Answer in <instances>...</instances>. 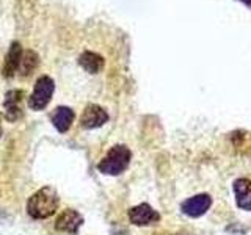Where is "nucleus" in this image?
Segmentation results:
<instances>
[{"mask_svg":"<svg viewBox=\"0 0 251 235\" xmlns=\"http://www.w3.org/2000/svg\"><path fill=\"white\" fill-rule=\"evenodd\" d=\"M58 206L60 198L57 190L50 185H46L28 198L27 213L33 219H46L50 218L58 210Z\"/></svg>","mask_w":251,"mask_h":235,"instance_id":"1","label":"nucleus"},{"mask_svg":"<svg viewBox=\"0 0 251 235\" xmlns=\"http://www.w3.org/2000/svg\"><path fill=\"white\" fill-rule=\"evenodd\" d=\"M130 159L132 152L127 146L115 144L113 147L108 149V152L98 163V169L105 176H120L129 168Z\"/></svg>","mask_w":251,"mask_h":235,"instance_id":"2","label":"nucleus"},{"mask_svg":"<svg viewBox=\"0 0 251 235\" xmlns=\"http://www.w3.org/2000/svg\"><path fill=\"white\" fill-rule=\"evenodd\" d=\"M53 91L55 82L49 75H41L35 83V90L31 93V96L28 97V107L35 112H41L52 100Z\"/></svg>","mask_w":251,"mask_h":235,"instance_id":"3","label":"nucleus"},{"mask_svg":"<svg viewBox=\"0 0 251 235\" xmlns=\"http://www.w3.org/2000/svg\"><path fill=\"white\" fill-rule=\"evenodd\" d=\"M212 206V198L207 193H200L195 194L192 198L185 199L182 204H180V210L182 213L190 216V218H200L204 213H207V210Z\"/></svg>","mask_w":251,"mask_h":235,"instance_id":"4","label":"nucleus"},{"mask_svg":"<svg viewBox=\"0 0 251 235\" xmlns=\"http://www.w3.org/2000/svg\"><path fill=\"white\" fill-rule=\"evenodd\" d=\"M127 215H129L130 223L135 226H151L160 221V213L146 202L138 204V206L129 209Z\"/></svg>","mask_w":251,"mask_h":235,"instance_id":"5","label":"nucleus"},{"mask_svg":"<svg viewBox=\"0 0 251 235\" xmlns=\"http://www.w3.org/2000/svg\"><path fill=\"white\" fill-rule=\"evenodd\" d=\"M107 121H108V113L100 105L90 104V105H86V108L83 110V113L80 116V127L86 130L99 129Z\"/></svg>","mask_w":251,"mask_h":235,"instance_id":"6","label":"nucleus"},{"mask_svg":"<svg viewBox=\"0 0 251 235\" xmlns=\"http://www.w3.org/2000/svg\"><path fill=\"white\" fill-rule=\"evenodd\" d=\"M83 224V216L74 209H66L55 219V229L66 234H78V229Z\"/></svg>","mask_w":251,"mask_h":235,"instance_id":"7","label":"nucleus"},{"mask_svg":"<svg viewBox=\"0 0 251 235\" xmlns=\"http://www.w3.org/2000/svg\"><path fill=\"white\" fill-rule=\"evenodd\" d=\"M24 99L22 90H10L5 94L3 107H5V118L10 122H16L22 116L21 102Z\"/></svg>","mask_w":251,"mask_h":235,"instance_id":"8","label":"nucleus"},{"mask_svg":"<svg viewBox=\"0 0 251 235\" xmlns=\"http://www.w3.org/2000/svg\"><path fill=\"white\" fill-rule=\"evenodd\" d=\"M234 194H235V204L242 210L251 212V180L247 177H240L234 180Z\"/></svg>","mask_w":251,"mask_h":235,"instance_id":"9","label":"nucleus"},{"mask_svg":"<svg viewBox=\"0 0 251 235\" xmlns=\"http://www.w3.org/2000/svg\"><path fill=\"white\" fill-rule=\"evenodd\" d=\"M22 58V46L18 41H13L10 49H8V53L5 57V63H3V77L11 78L19 69V63Z\"/></svg>","mask_w":251,"mask_h":235,"instance_id":"10","label":"nucleus"},{"mask_svg":"<svg viewBox=\"0 0 251 235\" xmlns=\"http://www.w3.org/2000/svg\"><path fill=\"white\" fill-rule=\"evenodd\" d=\"M74 116L75 115H74L73 108L61 105V107H57L53 110V113L50 116V121L53 124V127L57 129L60 133H66L74 122Z\"/></svg>","mask_w":251,"mask_h":235,"instance_id":"11","label":"nucleus"},{"mask_svg":"<svg viewBox=\"0 0 251 235\" xmlns=\"http://www.w3.org/2000/svg\"><path fill=\"white\" fill-rule=\"evenodd\" d=\"M78 65H80L88 74H99L100 70L104 69L105 60L102 55H99L96 52L86 50L78 57Z\"/></svg>","mask_w":251,"mask_h":235,"instance_id":"12","label":"nucleus"},{"mask_svg":"<svg viewBox=\"0 0 251 235\" xmlns=\"http://www.w3.org/2000/svg\"><path fill=\"white\" fill-rule=\"evenodd\" d=\"M38 65H39L38 53L33 52V50H25V52H22V58H21V63H19L18 72H19L21 77H28L38 68Z\"/></svg>","mask_w":251,"mask_h":235,"instance_id":"13","label":"nucleus"},{"mask_svg":"<svg viewBox=\"0 0 251 235\" xmlns=\"http://www.w3.org/2000/svg\"><path fill=\"white\" fill-rule=\"evenodd\" d=\"M3 133V129H2V116H0V137H2Z\"/></svg>","mask_w":251,"mask_h":235,"instance_id":"14","label":"nucleus"},{"mask_svg":"<svg viewBox=\"0 0 251 235\" xmlns=\"http://www.w3.org/2000/svg\"><path fill=\"white\" fill-rule=\"evenodd\" d=\"M242 2L245 5H248V6H251V0H242Z\"/></svg>","mask_w":251,"mask_h":235,"instance_id":"15","label":"nucleus"}]
</instances>
